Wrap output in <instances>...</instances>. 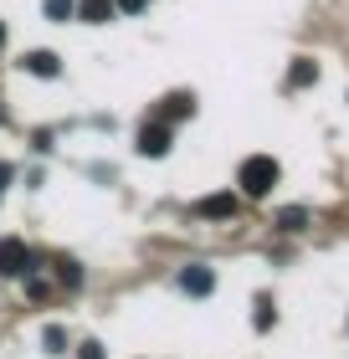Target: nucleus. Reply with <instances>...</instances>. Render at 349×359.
Returning a JSON list of instances; mask_svg holds the SVG:
<instances>
[{"label": "nucleus", "mask_w": 349, "mask_h": 359, "mask_svg": "<svg viewBox=\"0 0 349 359\" xmlns=\"http://www.w3.org/2000/svg\"><path fill=\"white\" fill-rule=\"evenodd\" d=\"M277 159L272 154H252V159H242V175H237V185L252 195V201H262V195H268L272 185H277Z\"/></svg>", "instance_id": "obj_1"}, {"label": "nucleus", "mask_w": 349, "mask_h": 359, "mask_svg": "<svg viewBox=\"0 0 349 359\" xmlns=\"http://www.w3.org/2000/svg\"><path fill=\"white\" fill-rule=\"evenodd\" d=\"M57 277H62V283H67V287H77V283H82V272H77V262H62V267H57Z\"/></svg>", "instance_id": "obj_13"}, {"label": "nucleus", "mask_w": 349, "mask_h": 359, "mask_svg": "<svg viewBox=\"0 0 349 359\" xmlns=\"http://www.w3.org/2000/svg\"><path fill=\"white\" fill-rule=\"evenodd\" d=\"M77 359H108V354H103V344H98V339H88V344L77 349Z\"/></svg>", "instance_id": "obj_15"}, {"label": "nucleus", "mask_w": 349, "mask_h": 359, "mask_svg": "<svg viewBox=\"0 0 349 359\" xmlns=\"http://www.w3.org/2000/svg\"><path fill=\"white\" fill-rule=\"evenodd\" d=\"M0 46H6V26H0Z\"/></svg>", "instance_id": "obj_18"}, {"label": "nucleus", "mask_w": 349, "mask_h": 359, "mask_svg": "<svg viewBox=\"0 0 349 359\" xmlns=\"http://www.w3.org/2000/svg\"><path fill=\"white\" fill-rule=\"evenodd\" d=\"M252 323H257V329H268V323H272V303L268 298H257V318Z\"/></svg>", "instance_id": "obj_14"}, {"label": "nucleus", "mask_w": 349, "mask_h": 359, "mask_svg": "<svg viewBox=\"0 0 349 359\" xmlns=\"http://www.w3.org/2000/svg\"><path fill=\"white\" fill-rule=\"evenodd\" d=\"M77 15H82V21H108V15H113V0H82Z\"/></svg>", "instance_id": "obj_9"}, {"label": "nucleus", "mask_w": 349, "mask_h": 359, "mask_svg": "<svg viewBox=\"0 0 349 359\" xmlns=\"http://www.w3.org/2000/svg\"><path fill=\"white\" fill-rule=\"evenodd\" d=\"M164 149H170V123H164V118L144 123V128H139V154H144V159H159Z\"/></svg>", "instance_id": "obj_3"}, {"label": "nucleus", "mask_w": 349, "mask_h": 359, "mask_svg": "<svg viewBox=\"0 0 349 359\" xmlns=\"http://www.w3.org/2000/svg\"><path fill=\"white\" fill-rule=\"evenodd\" d=\"M11 175H15L11 165H0V190H6V185H11Z\"/></svg>", "instance_id": "obj_17"}, {"label": "nucleus", "mask_w": 349, "mask_h": 359, "mask_svg": "<svg viewBox=\"0 0 349 359\" xmlns=\"http://www.w3.org/2000/svg\"><path fill=\"white\" fill-rule=\"evenodd\" d=\"M41 344H46V354H62V344H67V334H62L57 323H52V329L41 334Z\"/></svg>", "instance_id": "obj_11"}, {"label": "nucleus", "mask_w": 349, "mask_h": 359, "mask_svg": "<svg viewBox=\"0 0 349 359\" xmlns=\"http://www.w3.org/2000/svg\"><path fill=\"white\" fill-rule=\"evenodd\" d=\"M180 287H185L190 298H206V292L216 287V272L211 267H185V272H180Z\"/></svg>", "instance_id": "obj_5"}, {"label": "nucleus", "mask_w": 349, "mask_h": 359, "mask_svg": "<svg viewBox=\"0 0 349 359\" xmlns=\"http://www.w3.org/2000/svg\"><path fill=\"white\" fill-rule=\"evenodd\" d=\"M185 113H195V97L175 93V97H164V113H159V118H164V123H175V118H185Z\"/></svg>", "instance_id": "obj_8"}, {"label": "nucleus", "mask_w": 349, "mask_h": 359, "mask_svg": "<svg viewBox=\"0 0 349 359\" xmlns=\"http://www.w3.org/2000/svg\"><path fill=\"white\" fill-rule=\"evenodd\" d=\"M195 216H206V221H231V216H237V195H231V190L206 195V201H195Z\"/></svg>", "instance_id": "obj_4"}, {"label": "nucleus", "mask_w": 349, "mask_h": 359, "mask_svg": "<svg viewBox=\"0 0 349 359\" xmlns=\"http://www.w3.org/2000/svg\"><path fill=\"white\" fill-rule=\"evenodd\" d=\"M308 83H319V67H313L308 57H293V67H288V88H308Z\"/></svg>", "instance_id": "obj_7"}, {"label": "nucleus", "mask_w": 349, "mask_h": 359, "mask_svg": "<svg viewBox=\"0 0 349 359\" xmlns=\"http://www.w3.org/2000/svg\"><path fill=\"white\" fill-rule=\"evenodd\" d=\"M21 272H31V252L21 236H6L0 241V277H21Z\"/></svg>", "instance_id": "obj_2"}, {"label": "nucleus", "mask_w": 349, "mask_h": 359, "mask_svg": "<svg viewBox=\"0 0 349 359\" xmlns=\"http://www.w3.org/2000/svg\"><path fill=\"white\" fill-rule=\"evenodd\" d=\"M41 11L52 15V21H72V15H77V0H41Z\"/></svg>", "instance_id": "obj_10"}, {"label": "nucleus", "mask_w": 349, "mask_h": 359, "mask_svg": "<svg viewBox=\"0 0 349 359\" xmlns=\"http://www.w3.org/2000/svg\"><path fill=\"white\" fill-rule=\"evenodd\" d=\"M21 67H26L31 77H57V72H62V62H57L52 52H26V62H21Z\"/></svg>", "instance_id": "obj_6"}, {"label": "nucleus", "mask_w": 349, "mask_h": 359, "mask_svg": "<svg viewBox=\"0 0 349 359\" xmlns=\"http://www.w3.org/2000/svg\"><path fill=\"white\" fill-rule=\"evenodd\" d=\"M277 221H282V231H298V226H303L308 216H303V210H298V205H288V210H282Z\"/></svg>", "instance_id": "obj_12"}, {"label": "nucleus", "mask_w": 349, "mask_h": 359, "mask_svg": "<svg viewBox=\"0 0 349 359\" xmlns=\"http://www.w3.org/2000/svg\"><path fill=\"white\" fill-rule=\"evenodd\" d=\"M113 6H119V11H144L149 0H113Z\"/></svg>", "instance_id": "obj_16"}]
</instances>
